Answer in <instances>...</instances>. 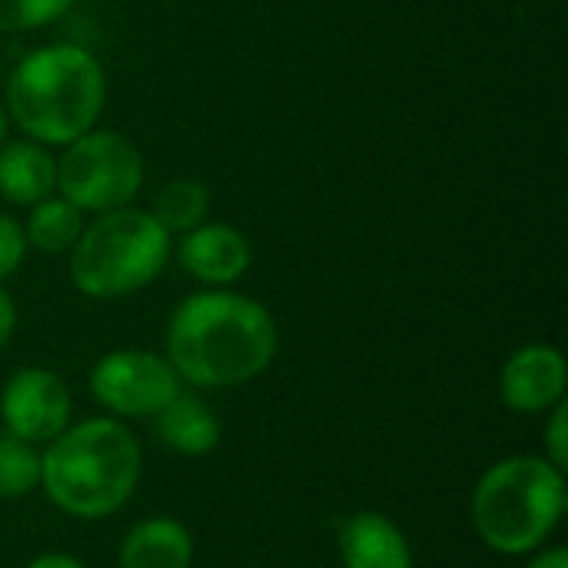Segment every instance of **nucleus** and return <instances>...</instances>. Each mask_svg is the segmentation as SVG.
Masks as SVG:
<instances>
[{
  "label": "nucleus",
  "mask_w": 568,
  "mask_h": 568,
  "mask_svg": "<svg viewBox=\"0 0 568 568\" xmlns=\"http://www.w3.org/2000/svg\"><path fill=\"white\" fill-rule=\"evenodd\" d=\"M339 559L346 568H413V549L393 519L356 513L339 529Z\"/></svg>",
  "instance_id": "9b49d317"
},
{
  "label": "nucleus",
  "mask_w": 568,
  "mask_h": 568,
  "mask_svg": "<svg viewBox=\"0 0 568 568\" xmlns=\"http://www.w3.org/2000/svg\"><path fill=\"white\" fill-rule=\"evenodd\" d=\"M566 356L556 346L532 343V346L516 349L506 359L503 376H499V393L513 413L539 416L566 399Z\"/></svg>",
  "instance_id": "1a4fd4ad"
},
{
  "label": "nucleus",
  "mask_w": 568,
  "mask_h": 568,
  "mask_svg": "<svg viewBox=\"0 0 568 568\" xmlns=\"http://www.w3.org/2000/svg\"><path fill=\"white\" fill-rule=\"evenodd\" d=\"M190 562L193 536L170 516L136 523L120 546V568H190Z\"/></svg>",
  "instance_id": "f8f14e48"
},
{
  "label": "nucleus",
  "mask_w": 568,
  "mask_h": 568,
  "mask_svg": "<svg viewBox=\"0 0 568 568\" xmlns=\"http://www.w3.org/2000/svg\"><path fill=\"white\" fill-rule=\"evenodd\" d=\"M143 183L140 150L110 130L83 133L57 160V190L77 210L110 213L126 206Z\"/></svg>",
  "instance_id": "423d86ee"
},
{
  "label": "nucleus",
  "mask_w": 568,
  "mask_h": 568,
  "mask_svg": "<svg viewBox=\"0 0 568 568\" xmlns=\"http://www.w3.org/2000/svg\"><path fill=\"white\" fill-rule=\"evenodd\" d=\"M176 256L193 280L206 286H230L250 270L253 250L240 230L226 223H200L183 233Z\"/></svg>",
  "instance_id": "9d476101"
},
{
  "label": "nucleus",
  "mask_w": 568,
  "mask_h": 568,
  "mask_svg": "<svg viewBox=\"0 0 568 568\" xmlns=\"http://www.w3.org/2000/svg\"><path fill=\"white\" fill-rule=\"evenodd\" d=\"M170 256V233L143 210L100 213L73 243V286L93 300H116L153 283Z\"/></svg>",
  "instance_id": "39448f33"
},
{
  "label": "nucleus",
  "mask_w": 568,
  "mask_h": 568,
  "mask_svg": "<svg viewBox=\"0 0 568 568\" xmlns=\"http://www.w3.org/2000/svg\"><path fill=\"white\" fill-rule=\"evenodd\" d=\"M40 486V453L10 433L0 436V499H20Z\"/></svg>",
  "instance_id": "f3484780"
},
{
  "label": "nucleus",
  "mask_w": 568,
  "mask_h": 568,
  "mask_svg": "<svg viewBox=\"0 0 568 568\" xmlns=\"http://www.w3.org/2000/svg\"><path fill=\"white\" fill-rule=\"evenodd\" d=\"M546 463H552L559 473L568 469V403L562 399L552 406V419L546 429Z\"/></svg>",
  "instance_id": "aec40b11"
},
{
  "label": "nucleus",
  "mask_w": 568,
  "mask_h": 568,
  "mask_svg": "<svg viewBox=\"0 0 568 568\" xmlns=\"http://www.w3.org/2000/svg\"><path fill=\"white\" fill-rule=\"evenodd\" d=\"M210 213V193L196 180H173L160 190L153 203V220L166 233H190Z\"/></svg>",
  "instance_id": "dca6fc26"
},
{
  "label": "nucleus",
  "mask_w": 568,
  "mask_h": 568,
  "mask_svg": "<svg viewBox=\"0 0 568 568\" xmlns=\"http://www.w3.org/2000/svg\"><path fill=\"white\" fill-rule=\"evenodd\" d=\"M273 316L236 293L186 296L166 326V359L180 379L220 389L256 379L276 356Z\"/></svg>",
  "instance_id": "f257e3e1"
},
{
  "label": "nucleus",
  "mask_w": 568,
  "mask_h": 568,
  "mask_svg": "<svg viewBox=\"0 0 568 568\" xmlns=\"http://www.w3.org/2000/svg\"><path fill=\"white\" fill-rule=\"evenodd\" d=\"M106 97L103 70L97 57L73 43H53L33 50L17 63L7 87V106L13 123L33 136V143L67 146L90 133Z\"/></svg>",
  "instance_id": "7ed1b4c3"
},
{
  "label": "nucleus",
  "mask_w": 568,
  "mask_h": 568,
  "mask_svg": "<svg viewBox=\"0 0 568 568\" xmlns=\"http://www.w3.org/2000/svg\"><path fill=\"white\" fill-rule=\"evenodd\" d=\"M0 77H3V63H0Z\"/></svg>",
  "instance_id": "393cba45"
},
{
  "label": "nucleus",
  "mask_w": 568,
  "mask_h": 568,
  "mask_svg": "<svg viewBox=\"0 0 568 568\" xmlns=\"http://www.w3.org/2000/svg\"><path fill=\"white\" fill-rule=\"evenodd\" d=\"M83 233V210H77L70 200H40L33 203V213L27 220V243H33L43 253H63L73 250V243Z\"/></svg>",
  "instance_id": "2eb2a0df"
},
{
  "label": "nucleus",
  "mask_w": 568,
  "mask_h": 568,
  "mask_svg": "<svg viewBox=\"0 0 568 568\" xmlns=\"http://www.w3.org/2000/svg\"><path fill=\"white\" fill-rule=\"evenodd\" d=\"M0 419L10 436L47 446L70 423V393L50 369H20L0 393Z\"/></svg>",
  "instance_id": "6e6552de"
},
{
  "label": "nucleus",
  "mask_w": 568,
  "mask_h": 568,
  "mask_svg": "<svg viewBox=\"0 0 568 568\" xmlns=\"http://www.w3.org/2000/svg\"><path fill=\"white\" fill-rule=\"evenodd\" d=\"M140 483V446L116 419H87L63 429L40 453V486L77 519H103L126 506Z\"/></svg>",
  "instance_id": "f03ea898"
},
{
  "label": "nucleus",
  "mask_w": 568,
  "mask_h": 568,
  "mask_svg": "<svg viewBox=\"0 0 568 568\" xmlns=\"http://www.w3.org/2000/svg\"><path fill=\"white\" fill-rule=\"evenodd\" d=\"M566 513V473L539 456H509L483 473L473 493V526L499 556H529Z\"/></svg>",
  "instance_id": "20e7f679"
},
{
  "label": "nucleus",
  "mask_w": 568,
  "mask_h": 568,
  "mask_svg": "<svg viewBox=\"0 0 568 568\" xmlns=\"http://www.w3.org/2000/svg\"><path fill=\"white\" fill-rule=\"evenodd\" d=\"M57 190V160L33 140L0 146V196L17 206H33Z\"/></svg>",
  "instance_id": "ddd939ff"
},
{
  "label": "nucleus",
  "mask_w": 568,
  "mask_h": 568,
  "mask_svg": "<svg viewBox=\"0 0 568 568\" xmlns=\"http://www.w3.org/2000/svg\"><path fill=\"white\" fill-rule=\"evenodd\" d=\"M23 256H27L23 226H20L13 216H3V213H0V283L20 270Z\"/></svg>",
  "instance_id": "6ab92c4d"
},
{
  "label": "nucleus",
  "mask_w": 568,
  "mask_h": 568,
  "mask_svg": "<svg viewBox=\"0 0 568 568\" xmlns=\"http://www.w3.org/2000/svg\"><path fill=\"white\" fill-rule=\"evenodd\" d=\"M529 568H568V549L562 546H552V549H546V552H539Z\"/></svg>",
  "instance_id": "4be33fe9"
},
{
  "label": "nucleus",
  "mask_w": 568,
  "mask_h": 568,
  "mask_svg": "<svg viewBox=\"0 0 568 568\" xmlns=\"http://www.w3.org/2000/svg\"><path fill=\"white\" fill-rule=\"evenodd\" d=\"M13 326H17V306H13V300L0 290V349H3L7 339L13 336Z\"/></svg>",
  "instance_id": "412c9836"
},
{
  "label": "nucleus",
  "mask_w": 568,
  "mask_h": 568,
  "mask_svg": "<svg viewBox=\"0 0 568 568\" xmlns=\"http://www.w3.org/2000/svg\"><path fill=\"white\" fill-rule=\"evenodd\" d=\"M3 136H7V113H3V106H0V146H3Z\"/></svg>",
  "instance_id": "b1692460"
},
{
  "label": "nucleus",
  "mask_w": 568,
  "mask_h": 568,
  "mask_svg": "<svg viewBox=\"0 0 568 568\" xmlns=\"http://www.w3.org/2000/svg\"><path fill=\"white\" fill-rule=\"evenodd\" d=\"M27 568H83L73 556H60V552H47V556H37L33 562H27Z\"/></svg>",
  "instance_id": "5701e85b"
},
{
  "label": "nucleus",
  "mask_w": 568,
  "mask_h": 568,
  "mask_svg": "<svg viewBox=\"0 0 568 568\" xmlns=\"http://www.w3.org/2000/svg\"><path fill=\"white\" fill-rule=\"evenodd\" d=\"M153 419L156 436L180 456H206L220 446V419L196 396L176 393Z\"/></svg>",
  "instance_id": "4468645a"
},
{
  "label": "nucleus",
  "mask_w": 568,
  "mask_h": 568,
  "mask_svg": "<svg viewBox=\"0 0 568 568\" xmlns=\"http://www.w3.org/2000/svg\"><path fill=\"white\" fill-rule=\"evenodd\" d=\"M73 0H0V30H33L57 20Z\"/></svg>",
  "instance_id": "a211bd4d"
},
{
  "label": "nucleus",
  "mask_w": 568,
  "mask_h": 568,
  "mask_svg": "<svg viewBox=\"0 0 568 568\" xmlns=\"http://www.w3.org/2000/svg\"><path fill=\"white\" fill-rule=\"evenodd\" d=\"M180 376L166 356L143 353V349H116L97 359L90 369V393L93 399L126 419L156 416L176 393Z\"/></svg>",
  "instance_id": "0eeeda50"
}]
</instances>
